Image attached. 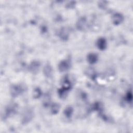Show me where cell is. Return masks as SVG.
<instances>
[{
  "label": "cell",
  "instance_id": "1",
  "mask_svg": "<svg viewBox=\"0 0 133 133\" xmlns=\"http://www.w3.org/2000/svg\"><path fill=\"white\" fill-rule=\"evenodd\" d=\"M24 91L23 87L20 85H14L10 88V93L12 97H16Z\"/></svg>",
  "mask_w": 133,
  "mask_h": 133
},
{
  "label": "cell",
  "instance_id": "2",
  "mask_svg": "<svg viewBox=\"0 0 133 133\" xmlns=\"http://www.w3.org/2000/svg\"><path fill=\"white\" fill-rule=\"evenodd\" d=\"M33 117V111L31 109H26L24 112L22 118V123L23 124H26L29 123Z\"/></svg>",
  "mask_w": 133,
  "mask_h": 133
},
{
  "label": "cell",
  "instance_id": "3",
  "mask_svg": "<svg viewBox=\"0 0 133 133\" xmlns=\"http://www.w3.org/2000/svg\"><path fill=\"white\" fill-rule=\"evenodd\" d=\"M76 28L79 31H84L87 27V19L85 17H81L76 22Z\"/></svg>",
  "mask_w": 133,
  "mask_h": 133
},
{
  "label": "cell",
  "instance_id": "4",
  "mask_svg": "<svg viewBox=\"0 0 133 133\" xmlns=\"http://www.w3.org/2000/svg\"><path fill=\"white\" fill-rule=\"evenodd\" d=\"M70 61L69 60H62L58 64V69L60 72H63L70 68Z\"/></svg>",
  "mask_w": 133,
  "mask_h": 133
},
{
  "label": "cell",
  "instance_id": "5",
  "mask_svg": "<svg viewBox=\"0 0 133 133\" xmlns=\"http://www.w3.org/2000/svg\"><path fill=\"white\" fill-rule=\"evenodd\" d=\"M124 19V18L122 14L118 12L115 13L112 16V23L115 25H119L123 22Z\"/></svg>",
  "mask_w": 133,
  "mask_h": 133
},
{
  "label": "cell",
  "instance_id": "6",
  "mask_svg": "<svg viewBox=\"0 0 133 133\" xmlns=\"http://www.w3.org/2000/svg\"><path fill=\"white\" fill-rule=\"evenodd\" d=\"M97 47L100 50H104L107 47V40L104 37L99 38L96 42Z\"/></svg>",
  "mask_w": 133,
  "mask_h": 133
},
{
  "label": "cell",
  "instance_id": "7",
  "mask_svg": "<svg viewBox=\"0 0 133 133\" xmlns=\"http://www.w3.org/2000/svg\"><path fill=\"white\" fill-rule=\"evenodd\" d=\"M98 60V56L96 53L90 52L87 56V60L90 64L96 63Z\"/></svg>",
  "mask_w": 133,
  "mask_h": 133
},
{
  "label": "cell",
  "instance_id": "8",
  "mask_svg": "<svg viewBox=\"0 0 133 133\" xmlns=\"http://www.w3.org/2000/svg\"><path fill=\"white\" fill-rule=\"evenodd\" d=\"M40 66V63L38 61H34L32 62L29 67V70L30 72H31L32 73H36L39 68Z\"/></svg>",
  "mask_w": 133,
  "mask_h": 133
},
{
  "label": "cell",
  "instance_id": "9",
  "mask_svg": "<svg viewBox=\"0 0 133 133\" xmlns=\"http://www.w3.org/2000/svg\"><path fill=\"white\" fill-rule=\"evenodd\" d=\"M44 74L47 77H50L52 75V68L50 64H46L43 68Z\"/></svg>",
  "mask_w": 133,
  "mask_h": 133
},
{
  "label": "cell",
  "instance_id": "10",
  "mask_svg": "<svg viewBox=\"0 0 133 133\" xmlns=\"http://www.w3.org/2000/svg\"><path fill=\"white\" fill-rule=\"evenodd\" d=\"M59 37L63 41H66L69 37V33L66 29H61L59 32Z\"/></svg>",
  "mask_w": 133,
  "mask_h": 133
},
{
  "label": "cell",
  "instance_id": "11",
  "mask_svg": "<svg viewBox=\"0 0 133 133\" xmlns=\"http://www.w3.org/2000/svg\"><path fill=\"white\" fill-rule=\"evenodd\" d=\"M60 110V105L58 103H53L50 107V112L52 114H57Z\"/></svg>",
  "mask_w": 133,
  "mask_h": 133
},
{
  "label": "cell",
  "instance_id": "12",
  "mask_svg": "<svg viewBox=\"0 0 133 133\" xmlns=\"http://www.w3.org/2000/svg\"><path fill=\"white\" fill-rule=\"evenodd\" d=\"M73 112V109L72 107H71V106H69L66 107L64 110V114L65 116L68 118H70L72 116Z\"/></svg>",
  "mask_w": 133,
  "mask_h": 133
},
{
  "label": "cell",
  "instance_id": "13",
  "mask_svg": "<svg viewBox=\"0 0 133 133\" xmlns=\"http://www.w3.org/2000/svg\"><path fill=\"white\" fill-rule=\"evenodd\" d=\"M42 92L41 89L38 87H36L33 90V97L34 99H38L39 97H41V96H42Z\"/></svg>",
  "mask_w": 133,
  "mask_h": 133
},
{
  "label": "cell",
  "instance_id": "14",
  "mask_svg": "<svg viewBox=\"0 0 133 133\" xmlns=\"http://www.w3.org/2000/svg\"><path fill=\"white\" fill-rule=\"evenodd\" d=\"M125 98H126V100L128 102H130L132 101V93H131V91H128L127 93V94L126 95V97H125Z\"/></svg>",
  "mask_w": 133,
  "mask_h": 133
},
{
  "label": "cell",
  "instance_id": "15",
  "mask_svg": "<svg viewBox=\"0 0 133 133\" xmlns=\"http://www.w3.org/2000/svg\"><path fill=\"white\" fill-rule=\"evenodd\" d=\"M98 5L99 8L101 9H105L107 5V2L106 1H100L98 3Z\"/></svg>",
  "mask_w": 133,
  "mask_h": 133
},
{
  "label": "cell",
  "instance_id": "16",
  "mask_svg": "<svg viewBox=\"0 0 133 133\" xmlns=\"http://www.w3.org/2000/svg\"><path fill=\"white\" fill-rule=\"evenodd\" d=\"M75 4V2H70L67 4V7L68 8H72V7H74Z\"/></svg>",
  "mask_w": 133,
  "mask_h": 133
}]
</instances>
